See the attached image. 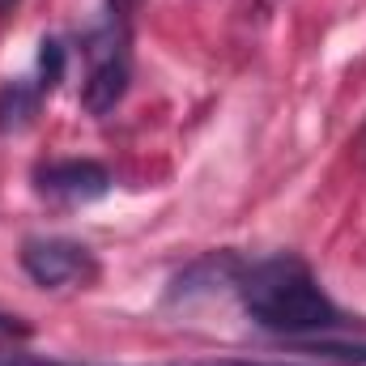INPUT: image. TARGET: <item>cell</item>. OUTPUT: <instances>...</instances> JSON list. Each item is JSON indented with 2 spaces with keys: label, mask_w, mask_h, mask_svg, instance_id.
<instances>
[{
  "label": "cell",
  "mask_w": 366,
  "mask_h": 366,
  "mask_svg": "<svg viewBox=\"0 0 366 366\" xmlns=\"http://www.w3.org/2000/svg\"><path fill=\"white\" fill-rule=\"evenodd\" d=\"M230 290L239 294L252 324L281 337H328L350 324L345 311L320 285V277L311 273V264L290 252L252 260V264L243 260Z\"/></svg>",
  "instance_id": "1"
},
{
  "label": "cell",
  "mask_w": 366,
  "mask_h": 366,
  "mask_svg": "<svg viewBox=\"0 0 366 366\" xmlns=\"http://www.w3.org/2000/svg\"><path fill=\"white\" fill-rule=\"evenodd\" d=\"M86 51V81H81V107L90 115H107L119 107L132 81V51H128V26L107 17L102 26L86 30L81 39Z\"/></svg>",
  "instance_id": "2"
},
{
  "label": "cell",
  "mask_w": 366,
  "mask_h": 366,
  "mask_svg": "<svg viewBox=\"0 0 366 366\" xmlns=\"http://www.w3.org/2000/svg\"><path fill=\"white\" fill-rule=\"evenodd\" d=\"M21 269L43 290H86L98 277V260L86 243L64 234H34L21 243Z\"/></svg>",
  "instance_id": "3"
},
{
  "label": "cell",
  "mask_w": 366,
  "mask_h": 366,
  "mask_svg": "<svg viewBox=\"0 0 366 366\" xmlns=\"http://www.w3.org/2000/svg\"><path fill=\"white\" fill-rule=\"evenodd\" d=\"M34 187L39 196L60 200V204H90L111 192V171L90 158H56L34 171Z\"/></svg>",
  "instance_id": "4"
},
{
  "label": "cell",
  "mask_w": 366,
  "mask_h": 366,
  "mask_svg": "<svg viewBox=\"0 0 366 366\" xmlns=\"http://www.w3.org/2000/svg\"><path fill=\"white\" fill-rule=\"evenodd\" d=\"M39 102H43V90H39L34 81H26V77L4 81V86H0V132L26 128V124L34 119Z\"/></svg>",
  "instance_id": "5"
},
{
  "label": "cell",
  "mask_w": 366,
  "mask_h": 366,
  "mask_svg": "<svg viewBox=\"0 0 366 366\" xmlns=\"http://www.w3.org/2000/svg\"><path fill=\"white\" fill-rule=\"evenodd\" d=\"M64 69H69L64 43H60V39H43V47H39V77H34V86L43 90V98L64 81Z\"/></svg>",
  "instance_id": "6"
},
{
  "label": "cell",
  "mask_w": 366,
  "mask_h": 366,
  "mask_svg": "<svg viewBox=\"0 0 366 366\" xmlns=\"http://www.w3.org/2000/svg\"><path fill=\"white\" fill-rule=\"evenodd\" d=\"M315 354H328V358H366L362 341H332V337H315Z\"/></svg>",
  "instance_id": "7"
},
{
  "label": "cell",
  "mask_w": 366,
  "mask_h": 366,
  "mask_svg": "<svg viewBox=\"0 0 366 366\" xmlns=\"http://www.w3.org/2000/svg\"><path fill=\"white\" fill-rule=\"evenodd\" d=\"M0 366H64V362H51V358H39V354H26L9 341H0Z\"/></svg>",
  "instance_id": "8"
},
{
  "label": "cell",
  "mask_w": 366,
  "mask_h": 366,
  "mask_svg": "<svg viewBox=\"0 0 366 366\" xmlns=\"http://www.w3.org/2000/svg\"><path fill=\"white\" fill-rule=\"evenodd\" d=\"M171 366H307V362H256V358H204V362H171Z\"/></svg>",
  "instance_id": "9"
},
{
  "label": "cell",
  "mask_w": 366,
  "mask_h": 366,
  "mask_svg": "<svg viewBox=\"0 0 366 366\" xmlns=\"http://www.w3.org/2000/svg\"><path fill=\"white\" fill-rule=\"evenodd\" d=\"M141 4H145V0H107V9H111V17H115L119 26H132V17H137Z\"/></svg>",
  "instance_id": "10"
},
{
  "label": "cell",
  "mask_w": 366,
  "mask_h": 366,
  "mask_svg": "<svg viewBox=\"0 0 366 366\" xmlns=\"http://www.w3.org/2000/svg\"><path fill=\"white\" fill-rule=\"evenodd\" d=\"M30 328L17 320V315H9V311H0V341H17V337H26Z\"/></svg>",
  "instance_id": "11"
},
{
  "label": "cell",
  "mask_w": 366,
  "mask_h": 366,
  "mask_svg": "<svg viewBox=\"0 0 366 366\" xmlns=\"http://www.w3.org/2000/svg\"><path fill=\"white\" fill-rule=\"evenodd\" d=\"M13 9H17V0H0V17H9Z\"/></svg>",
  "instance_id": "12"
}]
</instances>
